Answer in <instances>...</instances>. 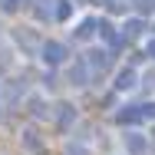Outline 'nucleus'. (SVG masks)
<instances>
[{
  "mask_svg": "<svg viewBox=\"0 0 155 155\" xmlns=\"http://www.w3.org/2000/svg\"><path fill=\"white\" fill-rule=\"evenodd\" d=\"M40 60H43V66H50V69H63V66L69 63V46H66L63 40H43Z\"/></svg>",
  "mask_w": 155,
  "mask_h": 155,
  "instance_id": "obj_1",
  "label": "nucleus"
},
{
  "mask_svg": "<svg viewBox=\"0 0 155 155\" xmlns=\"http://www.w3.org/2000/svg\"><path fill=\"white\" fill-rule=\"evenodd\" d=\"M93 66L86 63V56H76V60L66 63V83L69 86H76V89H83V86H89V79H93Z\"/></svg>",
  "mask_w": 155,
  "mask_h": 155,
  "instance_id": "obj_3",
  "label": "nucleus"
},
{
  "mask_svg": "<svg viewBox=\"0 0 155 155\" xmlns=\"http://www.w3.org/2000/svg\"><path fill=\"white\" fill-rule=\"evenodd\" d=\"M36 135H40L36 129H23V132H20V142H23L30 152H40V149H43V139H36Z\"/></svg>",
  "mask_w": 155,
  "mask_h": 155,
  "instance_id": "obj_10",
  "label": "nucleus"
},
{
  "mask_svg": "<svg viewBox=\"0 0 155 155\" xmlns=\"http://www.w3.org/2000/svg\"><path fill=\"white\" fill-rule=\"evenodd\" d=\"M122 145L129 155H145L149 145H152V135H145L139 129H122Z\"/></svg>",
  "mask_w": 155,
  "mask_h": 155,
  "instance_id": "obj_6",
  "label": "nucleus"
},
{
  "mask_svg": "<svg viewBox=\"0 0 155 155\" xmlns=\"http://www.w3.org/2000/svg\"><path fill=\"white\" fill-rule=\"evenodd\" d=\"M66 155H93V149L83 145V142H69V145H66Z\"/></svg>",
  "mask_w": 155,
  "mask_h": 155,
  "instance_id": "obj_12",
  "label": "nucleus"
},
{
  "mask_svg": "<svg viewBox=\"0 0 155 155\" xmlns=\"http://www.w3.org/2000/svg\"><path fill=\"white\" fill-rule=\"evenodd\" d=\"M27 109H30V119L33 122H46V119H53V106L46 102V96L43 93H33L27 99Z\"/></svg>",
  "mask_w": 155,
  "mask_h": 155,
  "instance_id": "obj_7",
  "label": "nucleus"
},
{
  "mask_svg": "<svg viewBox=\"0 0 155 155\" xmlns=\"http://www.w3.org/2000/svg\"><path fill=\"white\" fill-rule=\"evenodd\" d=\"M69 40L73 43H93V40H99V17H79V20H73V27H69Z\"/></svg>",
  "mask_w": 155,
  "mask_h": 155,
  "instance_id": "obj_2",
  "label": "nucleus"
},
{
  "mask_svg": "<svg viewBox=\"0 0 155 155\" xmlns=\"http://www.w3.org/2000/svg\"><path fill=\"white\" fill-rule=\"evenodd\" d=\"M106 10H109L112 17H129V13H132V3H129V0H106Z\"/></svg>",
  "mask_w": 155,
  "mask_h": 155,
  "instance_id": "obj_11",
  "label": "nucleus"
},
{
  "mask_svg": "<svg viewBox=\"0 0 155 155\" xmlns=\"http://www.w3.org/2000/svg\"><path fill=\"white\" fill-rule=\"evenodd\" d=\"M119 30H122V40H129V43H132V40H142V33H145V20L132 13V17H125L122 23H119Z\"/></svg>",
  "mask_w": 155,
  "mask_h": 155,
  "instance_id": "obj_9",
  "label": "nucleus"
},
{
  "mask_svg": "<svg viewBox=\"0 0 155 155\" xmlns=\"http://www.w3.org/2000/svg\"><path fill=\"white\" fill-rule=\"evenodd\" d=\"M76 119H79V112H76V106H73V102L60 99V102L53 106V125H56L60 132H69V129L76 125Z\"/></svg>",
  "mask_w": 155,
  "mask_h": 155,
  "instance_id": "obj_5",
  "label": "nucleus"
},
{
  "mask_svg": "<svg viewBox=\"0 0 155 155\" xmlns=\"http://www.w3.org/2000/svg\"><path fill=\"white\" fill-rule=\"evenodd\" d=\"M139 79H142L139 66H129V63H125L122 69L116 73V79H112V93H119V96L135 93V89H139Z\"/></svg>",
  "mask_w": 155,
  "mask_h": 155,
  "instance_id": "obj_4",
  "label": "nucleus"
},
{
  "mask_svg": "<svg viewBox=\"0 0 155 155\" xmlns=\"http://www.w3.org/2000/svg\"><path fill=\"white\" fill-rule=\"evenodd\" d=\"M145 56H149V63H155V36L145 40Z\"/></svg>",
  "mask_w": 155,
  "mask_h": 155,
  "instance_id": "obj_13",
  "label": "nucleus"
},
{
  "mask_svg": "<svg viewBox=\"0 0 155 155\" xmlns=\"http://www.w3.org/2000/svg\"><path fill=\"white\" fill-rule=\"evenodd\" d=\"M116 122L122 129H135V125L145 122V112H142V106H119L116 109Z\"/></svg>",
  "mask_w": 155,
  "mask_h": 155,
  "instance_id": "obj_8",
  "label": "nucleus"
}]
</instances>
